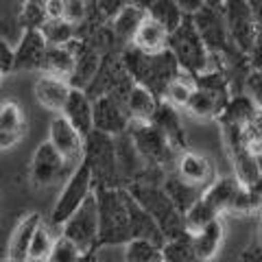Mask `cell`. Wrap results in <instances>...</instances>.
I'll list each match as a JSON object with an SVG mask.
<instances>
[{"label": "cell", "instance_id": "60d3db41", "mask_svg": "<svg viewBox=\"0 0 262 262\" xmlns=\"http://www.w3.org/2000/svg\"><path fill=\"white\" fill-rule=\"evenodd\" d=\"M225 0H206V7H212V9H219Z\"/></svg>", "mask_w": 262, "mask_h": 262}, {"label": "cell", "instance_id": "603a6c76", "mask_svg": "<svg viewBox=\"0 0 262 262\" xmlns=\"http://www.w3.org/2000/svg\"><path fill=\"white\" fill-rule=\"evenodd\" d=\"M24 136V114L22 107L13 101L0 105V151L11 149Z\"/></svg>", "mask_w": 262, "mask_h": 262}, {"label": "cell", "instance_id": "74e56055", "mask_svg": "<svg viewBox=\"0 0 262 262\" xmlns=\"http://www.w3.org/2000/svg\"><path fill=\"white\" fill-rule=\"evenodd\" d=\"M186 15H194L196 11H201L206 7V0H175Z\"/></svg>", "mask_w": 262, "mask_h": 262}, {"label": "cell", "instance_id": "836d02e7", "mask_svg": "<svg viewBox=\"0 0 262 262\" xmlns=\"http://www.w3.org/2000/svg\"><path fill=\"white\" fill-rule=\"evenodd\" d=\"M63 18L75 24L88 20V0H63Z\"/></svg>", "mask_w": 262, "mask_h": 262}, {"label": "cell", "instance_id": "d590c367", "mask_svg": "<svg viewBox=\"0 0 262 262\" xmlns=\"http://www.w3.org/2000/svg\"><path fill=\"white\" fill-rule=\"evenodd\" d=\"M42 9L46 20H59L63 18V0H42Z\"/></svg>", "mask_w": 262, "mask_h": 262}, {"label": "cell", "instance_id": "b9f144b4", "mask_svg": "<svg viewBox=\"0 0 262 262\" xmlns=\"http://www.w3.org/2000/svg\"><path fill=\"white\" fill-rule=\"evenodd\" d=\"M3 79H5V70L0 68V83H3Z\"/></svg>", "mask_w": 262, "mask_h": 262}, {"label": "cell", "instance_id": "ab89813d", "mask_svg": "<svg viewBox=\"0 0 262 262\" xmlns=\"http://www.w3.org/2000/svg\"><path fill=\"white\" fill-rule=\"evenodd\" d=\"M129 5H136V7H142V9H146V7H149L153 0H127Z\"/></svg>", "mask_w": 262, "mask_h": 262}, {"label": "cell", "instance_id": "9a60e30c", "mask_svg": "<svg viewBox=\"0 0 262 262\" xmlns=\"http://www.w3.org/2000/svg\"><path fill=\"white\" fill-rule=\"evenodd\" d=\"M101 59H103L101 53H96L90 44H85L81 37H77L75 39V68H72L68 83L72 88L85 90L90 81L94 79L98 66H101Z\"/></svg>", "mask_w": 262, "mask_h": 262}, {"label": "cell", "instance_id": "f546056e", "mask_svg": "<svg viewBox=\"0 0 262 262\" xmlns=\"http://www.w3.org/2000/svg\"><path fill=\"white\" fill-rule=\"evenodd\" d=\"M53 243H55V238L51 236V232H48V227L44 223H39L31 238V245H29L27 262H46L48 253L53 249Z\"/></svg>", "mask_w": 262, "mask_h": 262}, {"label": "cell", "instance_id": "484cf974", "mask_svg": "<svg viewBox=\"0 0 262 262\" xmlns=\"http://www.w3.org/2000/svg\"><path fill=\"white\" fill-rule=\"evenodd\" d=\"M160 258L162 262H203L194 251L192 236L184 232L175 236V238H166L160 247Z\"/></svg>", "mask_w": 262, "mask_h": 262}, {"label": "cell", "instance_id": "4dcf8cb0", "mask_svg": "<svg viewBox=\"0 0 262 262\" xmlns=\"http://www.w3.org/2000/svg\"><path fill=\"white\" fill-rule=\"evenodd\" d=\"M160 258V245L146 238H131L125 243V260L127 262H153Z\"/></svg>", "mask_w": 262, "mask_h": 262}, {"label": "cell", "instance_id": "6da1fadb", "mask_svg": "<svg viewBox=\"0 0 262 262\" xmlns=\"http://www.w3.org/2000/svg\"><path fill=\"white\" fill-rule=\"evenodd\" d=\"M127 190L155 219V223L160 225L164 238H175V236L186 232L184 214L175 208V203L170 201V196L162 188V184L146 182V179H136Z\"/></svg>", "mask_w": 262, "mask_h": 262}, {"label": "cell", "instance_id": "e0dca14e", "mask_svg": "<svg viewBox=\"0 0 262 262\" xmlns=\"http://www.w3.org/2000/svg\"><path fill=\"white\" fill-rule=\"evenodd\" d=\"M61 116L68 120L83 138L94 129V122H92V101H90V96L83 92V90H79V88L70 90L68 101H66L63 110H61Z\"/></svg>", "mask_w": 262, "mask_h": 262}, {"label": "cell", "instance_id": "d6986e66", "mask_svg": "<svg viewBox=\"0 0 262 262\" xmlns=\"http://www.w3.org/2000/svg\"><path fill=\"white\" fill-rule=\"evenodd\" d=\"M131 46H136L138 51H142L146 55H158L168 48V31L146 13L144 20L140 22V27H138V31L134 33Z\"/></svg>", "mask_w": 262, "mask_h": 262}, {"label": "cell", "instance_id": "7bdbcfd3", "mask_svg": "<svg viewBox=\"0 0 262 262\" xmlns=\"http://www.w3.org/2000/svg\"><path fill=\"white\" fill-rule=\"evenodd\" d=\"M31 3H39V5H42V0H31Z\"/></svg>", "mask_w": 262, "mask_h": 262}, {"label": "cell", "instance_id": "7a4b0ae2", "mask_svg": "<svg viewBox=\"0 0 262 262\" xmlns=\"http://www.w3.org/2000/svg\"><path fill=\"white\" fill-rule=\"evenodd\" d=\"M98 201V243L96 245H118L131 241L129 212L125 188H96Z\"/></svg>", "mask_w": 262, "mask_h": 262}, {"label": "cell", "instance_id": "3957f363", "mask_svg": "<svg viewBox=\"0 0 262 262\" xmlns=\"http://www.w3.org/2000/svg\"><path fill=\"white\" fill-rule=\"evenodd\" d=\"M168 51L173 53L179 68L190 75H199L206 70L212 55L194 27L192 15H186L182 24L173 33H168Z\"/></svg>", "mask_w": 262, "mask_h": 262}, {"label": "cell", "instance_id": "5b68a950", "mask_svg": "<svg viewBox=\"0 0 262 262\" xmlns=\"http://www.w3.org/2000/svg\"><path fill=\"white\" fill-rule=\"evenodd\" d=\"M61 236H66V238H70L75 243L83 256L96 247V243H98V201H96L94 190L90 192L85 196V201L61 223Z\"/></svg>", "mask_w": 262, "mask_h": 262}, {"label": "cell", "instance_id": "d4e9b609", "mask_svg": "<svg viewBox=\"0 0 262 262\" xmlns=\"http://www.w3.org/2000/svg\"><path fill=\"white\" fill-rule=\"evenodd\" d=\"M160 98L155 96L149 88H144L140 83H134V88L129 90V94L125 98V107L129 112L131 120H142V122H151L155 110H158Z\"/></svg>", "mask_w": 262, "mask_h": 262}, {"label": "cell", "instance_id": "f35d334b", "mask_svg": "<svg viewBox=\"0 0 262 262\" xmlns=\"http://www.w3.org/2000/svg\"><path fill=\"white\" fill-rule=\"evenodd\" d=\"M243 262H262V245H253L243 253Z\"/></svg>", "mask_w": 262, "mask_h": 262}, {"label": "cell", "instance_id": "30bf717a", "mask_svg": "<svg viewBox=\"0 0 262 262\" xmlns=\"http://www.w3.org/2000/svg\"><path fill=\"white\" fill-rule=\"evenodd\" d=\"M196 81V79H194ZM229 90L227 85H216V83H199L196 81V88L192 96L188 98L186 103V112L192 114L194 118L201 120H216L221 116V112L225 110V105L229 101Z\"/></svg>", "mask_w": 262, "mask_h": 262}, {"label": "cell", "instance_id": "44dd1931", "mask_svg": "<svg viewBox=\"0 0 262 262\" xmlns=\"http://www.w3.org/2000/svg\"><path fill=\"white\" fill-rule=\"evenodd\" d=\"M75 68V39L61 46H48L44 51V61H42V75H51L57 79L68 81Z\"/></svg>", "mask_w": 262, "mask_h": 262}, {"label": "cell", "instance_id": "f6af8a7d", "mask_svg": "<svg viewBox=\"0 0 262 262\" xmlns=\"http://www.w3.org/2000/svg\"><path fill=\"white\" fill-rule=\"evenodd\" d=\"M260 238H262V227H260Z\"/></svg>", "mask_w": 262, "mask_h": 262}, {"label": "cell", "instance_id": "4316f807", "mask_svg": "<svg viewBox=\"0 0 262 262\" xmlns=\"http://www.w3.org/2000/svg\"><path fill=\"white\" fill-rule=\"evenodd\" d=\"M196 88V81H194V75L186 70H179L177 75L168 81L166 90H164V101H168L170 105H175V107H186L188 98L192 96Z\"/></svg>", "mask_w": 262, "mask_h": 262}, {"label": "cell", "instance_id": "1f68e13d", "mask_svg": "<svg viewBox=\"0 0 262 262\" xmlns=\"http://www.w3.org/2000/svg\"><path fill=\"white\" fill-rule=\"evenodd\" d=\"M81 258H83V253L79 251L77 245L66 236H59V238H55L46 262H79Z\"/></svg>", "mask_w": 262, "mask_h": 262}, {"label": "cell", "instance_id": "7c38bea8", "mask_svg": "<svg viewBox=\"0 0 262 262\" xmlns=\"http://www.w3.org/2000/svg\"><path fill=\"white\" fill-rule=\"evenodd\" d=\"M48 142H51L61 158L72 166V164L83 162V151H85V138L66 120L61 114L51 120L48 127Z\"/></svg>", "mask_w": 262, "mask_h": 262}, {"label": "cell", "instance_id": "e575fe53", "mask_svg": "<svg viewBox=\"0 0 262 262\" xmlns=\"http://www.w3.org/2000/svg\"><path fill=\"white\" fill-rule=\"evenodd\" d=\"M245 90H247V96L253 101L258 110H262V70H253L245 79Z\"/></svg>", "mask_w": 262, "mask_h": 262}, {"label": "cell", "instance_id": "ba28073f", "mask_svg": "<svg viewBox=\"0 0 262 262\" xmlns=\"http://www.w3.org/2000/svg\"><path fill=\"white\" fill-rule=\"evenodd\" d=\"M192 22H194V27H196V31H199L203 44L208 46L210 53L223 57V59H227L229 53H241L238 48L234 46L232 39H229V33L225 29L223 15H221L219 9L203 7L201 11H196L192 15Z\"/></svg>", "mask_w": 262, "mask_h": 262}, {"label": "cell", "instance_id": "2e32d148", "mask_svg": "<svg viewBox=\"0 0 262 262\" xmlns=\"http://www.w3.org/2000/svg\"><path fill=\"white\" fill-rule=\"evenodd\" d=\"M72 85L68 83L66 79H57V77H51V75H42L37 81H35V98L37 103L42 105L44 110L53 112V114H61L66 101H68V94H70Z\"/></svg>", "mask_w": 262, "mask_h": 262}, {"label": "cell", "instance_id": "7402d4cb", "mask_svg": "<svg viewBox=\"0 0 262 262\" xmlns=\"http://www.w3.org/2000/svg\"><path fill=\"white\" fill-rule=\"evenodd\" d=\"M192 236V245H194V251L203 262H212L216 258V253L223 245V236H225V225L221 216L212 219L210 223L203 225L199 232L190 234Z\"/></svg>", "mask_w": 262, "mask_h": 262}, {"label": "cell", "instance_id": "83f0119b", "mask_svg": "<svg viewBox=\"0 0 262 262\" xmlns=\"http://www.w3.org/2000/svg\"><path fill=\"white\" fill-rule=\"evenodd\" d=\"M39 33H42V37L46 39L48 46H61L79 37V24L68 22L66 18L44 20L42 27H39Z\"/></svg>", "mask_w": 262, "mask_h": 262}, {"label": "cell", "instance_id": "5bb4252c", "mask_svg": "<svg viewBox=\"0 0 262 262\" xmlns=\"http://www.w3.org/2000/svg\"><path fill=\"white\" fill-rule=\"evenodd\" d=\"M44 51H46V39L42 37L39 29L24 31L18 48L13 51L11 70H18V72L20 70H42Z\"/></svg>", "mask_w": 262, "mask_h": 262}, {"label": "cell", "instance_id": "ffe728a7", "mask_svg": "<svg viewBox=\"0 0 262 262\" xmlns=\"http://www.w3.org/2000/svg\"><path fill=\"white\" fill-rule=\"evenodd\" d=\"M144 15H146V9L127 3L125 7H120V9L114 13L105 24H107L110 31L114 33V37L118 39V44L127 46V44H131L134 33L138 31V27H140V22L144 20Z\"/></svg>", "mask_w": 262, "mask_h": 262}, {"label": "cell", "instance_id": "277c9868", "mask_svg": "<svg viewBox=\"0 0 262 262\" xmlns=\"http://www.w3.org/2000/svg\"><path fill=\"white\" fill-rule=\"evenodd\" d=\"M127 136L134 142L138 155L142 158L146 166H166V164H175L177 153L166 136L153 125V122H142V120H129L127 125Z\"/></svg>", "mask_w": 262, "mask_h": 262}, {"label": "cell", "instance_id": "8d00e7d4", "mask_svg": "<svg viewBox=\"0 0 262 262\" xmlns=\"http://www.w3.org/2000/svg\"><path fill=\"white\" fill-rule=\"evenodd\" d=\"M11 66H13V51L9 48V44L0 39V68L5 72H9Z\"/></svg>", "mask_w": 262, "mask_h": 262}, {"label": "cell", "instance_id": "f1b7e54d", "mask_svg": "<svg viewBox=\"0 0 262 262\" xmlns=\"http://www.w3.org/2000/svg\"><path fill=\"white\" fill-rule=\"evenodd\" d=\"M146 13H149L153 20H158L168 33H173L186 18V13L179 9V5L175 0H153V3L146 7Z\"/></svg>", "mask_w": 262, "mask_h": 262}, {"label": "cell", "instance_id": "8992f818", "mask_svg": "<svg viewBox=\"0 0 262 262\" xmlns=\"http://www.w3.org/2000/svg\"><path fill=\"white\" fill-rule=\"evenodd\" d=\"M221 15H223L225 29L229 33V39L238 48L243 55H249L253 44H256L258 35V20L253 15V9L247 0H225L219 7Z\"/></svg>", "mask_w": 262, "mask_h": 262}, {"label": "cell", "instance_id": "d6a6232c", "mask_svg": "<svg viewBox=\"0 0 262 262\" xmlns=\"http://www.w3.org/2000/svg\"><path fill=\"white\" fill-rule=\"evenodd\" d=\"M44 20H46V15H44L42 5L27 0V3H24V7H22V11H20V24H22V29H24V31H29V29H39Z\"/></svg>", "mask_w": 262, "mask_h": 262}, {"label": "cell", "instance_id": "ee69618b", "mask_svg": "<svg viewBox=\"0 0 262 262\" xmlns=\"http://www.w3.org/2000/svg\"><path fill=\"white\" fill-rule=\"evenodd\" d=\"M153 262H162V258H158V260H153Z\"/></svg>", "mask_w": 262, "mask_h": 262}, {"label": "cell", "instance_id": "52a82bcc", "mask_svg": "<svg viewBox=\"0 0 262 262\" xmlns=\"http://www.w3.org/2000/svg\"><path fill=\"white\" fill-rule=\"evenodd\" d=\"M94 190V179H92V170L85 162H79L75 168H72L70 177L66 179L63 190L57 196L53 212H51V223L59 225L66 219H68L72 212H75L81 203L85 201V196Z\"/></svg>", "mask_w": 262, "mask_h": 262}, {"label": "cell", "instance_id": "8fae6325", "mask_svg": "<svg viewBox=\"0 0 262 262\" xmlns=\"http://www.w3.org/2000/svg\"><path fill=\"white\" fill-rule=\"evenodd\" d=\"M129 112L125 103L114 96H98L92 101V122L94 129L107 136H120L127 131Z\"/></svg>", "mask_w": 262, "mask_h": 262}, {"label": "cell", "instance_id": "cb8c5ba5", "mask_svg": "<svg viewBox=\"0 0 262 262\" xmlns=\"http://www.w3.org/2000/svg\"><path fill=\"white\" fill-rule=\"evenodd\" d=\"M39 223H42V216L37 212H31L15 225L13 234L9 236V247H7V256H9L11 262H27L29 245Z\"/></svg>", "mask_w": 262, "mask_h": 262}, {"label": "cell", "instance_id": "ac0fdd59", "mask_svg": "<svg viewBox=\"0 0 262 262\" xmlns=\"http://www.w3.org/2000/svg\"><path fill=\"white\" fill-rule=\"evenodd\" d=\"M151 122L162 131L164 136H166V140L170 142V146H173L175 151H184L186 149V136H184L182 118H179L175 105H170L168 101L160 98L158 110H155Z\"/></svg>", "mask_w": 262, "mask_h": 262}, {"label": "cell", "instance_id": "4fadbf2b", "mask_svg": "<svg viewBox=\"0 0 262 262\" xmlns=\"http://www.w3.org/2000/svg\"><path fill=\"white\" fill-rule=\"evenodd\" d=\"M173 166H175V175L182 179L184 184L199 188V190H206V188L216 179L212 162L206 158V155L194 153V151H186V149L179 151Z\"/></svg>", "mask_w": 262, "mask_h": 262}, {"label": "cell", "instance_id": "9c48e42d", "mask_svg": "<svg viewBox=\"0 0 262 262\" xmlns=\"http://www.w3.org/2000/svg\"><path fill=\"white\" fill-rule=\"evenodd\" d=\"M70 164L61 158V153L55 149L51 142H42L33 153L31 160V182L35 188H46L57 182H61L66 175V168Z\"/></svg>", "mask_w": 262, "mask_h": 262}]
</instances>
